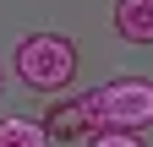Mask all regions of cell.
<instances>
[{
  "mask_svg": "<svg viewBox=\"0 0 153 147\" xmlns=\"http://www.w3.org/2000/svg\"><path fill=\"white\" fill-rule=\"evenodd\" d=\"M115 33L126 44H153V0H115Z\"/></svg>",
  "mask_w": 153,
  "mask_h": 147,
  "instance_id": "277c9868",
  "label": "cell"
},
{
  "mask_svg": "<svg viewBox=\"0 0 153 147\" xmlns=\"http://www.w3.org/2000/svg\"><path fill=\"white\" fill-rule=\"evenodd\" d=\"M16 76L33 93H66V82L76 76V44L66 33H27L16 44Z\"/></svg>",
  "mask_w": 153,
  "mask_h": 147,
  "instance_id": "6da1fadb",
  "label": "cell"
},
{
  "mask_svg": "<svg viewBox=\"0 0 153 147\" xmlns=\"http://www.w3.org/2000/svg\"><path fill=\"white\" fill-rule=\"evenodd\" d=\"M93 125H99V115H93V104H88V98H66V104H55L49 115H44L49 142H55V136H60V142H76V136H88Z\"/></svg>",
  "mask_w": 153,
  "mask_h": 147,
  "instance_id": "3957f363",
  "label": "cell"
},
{
  "mask_svg": "<svg viewBox=\"0 0 153 147\" xmlns=\"http://www.w3.org/2000/svg\"><path fill=\"white\" fill-rule=\"evenodd\" d=\"M99 125H126V131H148L153 125V82L148 76H115L88 93Z\"/></svg>",
  "mask_w": 153,
  "mask_h": 147,
  "instance_id": "7a4b0ae2",
  "label": "cell"
},
{
  "mask_svg": "<svg viewBox=\"0 0 153 147\" xmlns=\"http://www.w3.org/2000/svg\"><path fill=\"white\" fill-rule=\"evenodd\" d=\"M0 147H49V131H44V120L0 115Z\"/></svg>",
  "mask_w": 153,
  "mask_h": 147,
  "instance_id": "5b68a950",
  "label": "cell"
},
{
  "mask_svg": "<svg viewBox=\"0 0 153 147\" xmlns=\"http://www.w3.org/2000/svg\"><path fill=\"white\" fill-rule=\"evenodd\" d=\"M88 147H148L142 131H126V125H104V131H88Z\"/></svg>",
  "mask_w": 153,
  "mask_h": 147,
  "instance_id": "8992f818",
  "label": "cell"
}]
</instances>
